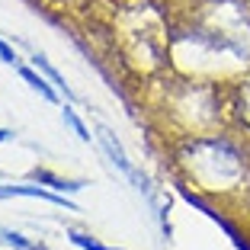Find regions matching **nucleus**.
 <instances>
[{"mask_svg": "<svg viewBox=\"0 0 250 250\" xmlns=\"http://www.w3.org/2000/svg\"><path fill=\"white\" fill-rule=\"evenodd\" d=\"M0 58L7 61V64H13V61H16V55H13V48H10V45H7V42H0Z\"/></svg>", "mask_w": 250, "mask_h": 250, "instance_id": "9", "label": "nucleus"}, {"mask_svg": "<svg viewBox=\"0 0 250 250\" xmlns=\"http://www.w3.org/2000/svg\"><path fill=\"white\" fill-rule=\"evenodd\" d=\"M103 145H106V151H109V157H112V161H116V167L122 170L125 177L132 180V183H138V189H147V186H145V177H141L138 170H135L132 164L125 161V154H122V151H119V145H116V141H112V138H109V135H106V132H103Z\"/></svg>", "mask_w": 250, "mask_h": 250, "instance_id": "2", "label": "nucleus"}, {"mask_svg": "<svg viewBox=\"0 0 250 250\" xmlns=\"http://www.w3.org/2000/svg\"><path fill=\"white\" fill-rule=\"evenodd\" d=\"M3 241L13 244V247H20V250H42V247H36V244H29L22 234H13V231H3Z\"/></svg>", "mask_w": 250, "mask_h": 250, "instance_id": "8", "label": "nucleus"}, {"mask_svg": "<svg viewBox=\"0 0 250 250\" xmlns=\"http://www.w3.org/2000/svg\"><path fill=\"white\" fill-rule=\"evenodd\" d=\"M36 177H39V183H48V186H55V189H61V192L81 189V183H74V180H61V177H55V173H36Z\"/></svg>", "mask_w": 250, "mask_h": 250, "instance_id": "5", "label": "nucleus"}, {"mask_svg": "<svg viewBox=\"0 0 250 250\" xmlns=\"http://www.w3.org/2000/svg\"><path fill=\"white\" fill-rule=\"evenodd\" d=\"M32 61H36V67H42V71H45V74H48V77H52V83H58V87H61V90H64V96H67V100H74V90H71V87H67V83H64V81H61V74H58V71H55V67H52V64H48V58H42V55H36V58H32Z\"/></svg>", "mask_w": 250, "mask_h": 250, "instance_id": "4", "label": "nucleus"}, {"mask_svg": "<svg viewBox=\"0 0 250 250\" xmlns=\"http://www.w3.org/2000/svg\"><path fill=\"white\" fill-rule=\"evenodd\" d=\"M61 112H64V122L71 125L74 132H77V138H81V141H90V132H87V128H83V122H81V119H77V112H74L71 106H64V109H61Z\"/></svg>", "mask_w": 250, "mask_h": 250, "instance_id": "6", "label": "nucleus"}, {"mask_svg": "<svg viewBox=\"0 0 250 250\" xmlns=\"http://www.w3.org/2000/svg\"><path fill=\"white\" fill-rule=\"evenodd\" d=\"M71 241L77 244V247H83V250H116V247H103L100 241H93V237L81 234V231H74V234H71Z\"/></svg>", "mask_w": 250, "mask_h": 250, "instance_id": "7", "label": "nucleus"}, {"mask_svg": "<svg viewBox=\"0 0 250 250\" xmlns=\"http://www.w3.org/2000/svg\"><path fill=\"white\" fill-rule=\"evenodd\" d=\"M10 135H13V132H10V128H0V141H7Z\"/></svg>", "mask_w": 250, "mask_h": 250, "instance_id": "10", "label": "nucleus"}, {"mask_svg": "<svg viewBox=\"0 0 250 250\" xmlns=\"http://www.w3.org/2000/svg\"><path fill=\"white\" fill-rule=\"evenodd\" d=\"M10 196H29V199H45V202H55V206H64L67 212H77L74 202H67L64 196L58 192H45L39 186H0V199H10Z\"/></svg>", "mask_w": 250, "mask_h": 250, "instance_id": "1", "label": "nucleus"}, {"mask_svg": "<svg viewBox=\"0 0 250 250\" xmlns=\"http://www.w3.org/2000/svg\"><path fill=\"white\" fill-rule=\"evenodd\" d=\"M20 77H22L26 83H29L32 90H39V93H42L45 100H48V103H58V93L52 90V83H45L42 77H39V74L32 71V67H20Z\"/></svg>", "mask_w": 250, "mask_h": 250, "instance_id": "3", "label": "nucleus"}]
</instances>
